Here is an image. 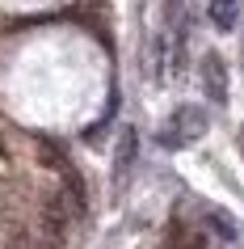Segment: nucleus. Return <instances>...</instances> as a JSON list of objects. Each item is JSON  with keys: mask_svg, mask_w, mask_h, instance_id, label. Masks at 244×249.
<instances>
[{"mask_svg": "<svg viewBox=\"0 0 244 249\" xmlns=\"http://www.w3.org/2000/svg\"><path fill=\"white\" fill-rule=\"evenodd\" d=\"M202 131H206V110L202 106H177L173 118L164 123V131H160V144L164 148H185Z\"/></svg>", "mask_w": 244, "mask_h": 249, "instance_id": "nucleus-1", "label": "nucleus"}, {"mask_svg": "<svg viewBox=\"0 0 244 249\" xmlns=\"http://www.w3.org/2000/svg\"><path fill=\"white\" fill-rule=\"evenodd\" d=\"M240 17V0H211V21L215 30H231Z\"/></svg>", "mask_w": 244, "mask_h": 249, "instance_id": "nucleus-4", "label": "nucleus"}, {"mask_svg": "<svg viewBox=\"0 0 244 249\" xmlns=\"http://www.w3.org/2000/svg\"><path fill=\"white\" fill-rule=\"evenodd\" d=\"M236 148H240V157H244V127H240V135H236Z\"/></svg>", "mask_w": 244, "mask_h": 249, "instance_id": "nucleus-7", "label": "nucleus"}, {"mask_svg": "<svg viewBox=\"0 0 244 249\" xmlns=\"http://www.w3.org/2000/svg\"><path fill=\"white\" fill-rule=\"evenodd\" d=\"M135 157H139V131L127 127L122 140H118V152H114V178H118V186L127 182V173L135 169Z\"/></svg>", "mask_w": 244, "mask_h": 249, "instance_id": "nucleus-3", "label": "nucleus"}, {"mask_svg": "<svg viewBox=\"0 0 244 249\" xmlns=\"http://www.w3.org/2000/svg\"><path fill=\"white\" fill-rule=\"evenodd\" d=\"M206 224H211V228H219V236H223V241H236V236H240V228H236V224H231V215H223V211H206Z\"/></svg>", "mask_w": 244, "mask_h": 249, "instance_id": "nucleus-5", "label": "nucleus"}, {"mask_svg": "<svg viewBox=\"0 0 244 249\" xmlns=\"http://www.w3.org/2000/svg\"><path fill=\"white\" fill-rule=\"evenodd\" d=\"M202 89H206V97L215 106L228 102V64H223V55H215V51L202 55Z\"/></svg>", "mask_w": 244, "mask_h": 249, "instance_id": "nucleus-2", "label": "nucleus"}, {"mask_svg": "<svg viewBox=\"0 0 244 249\" xmlns=\"http://www.w3.org/2000/svg\"><path fill=\"white\" fill-rule=\"evenodd\" d=\"M38 249H64V245H59V241H47V236H42V245Z\"/></svg>", "mask_w": 244, "mask_h": 249, "instance_id": "nucleus-6", "label": "nucleus"}]
</instances>
